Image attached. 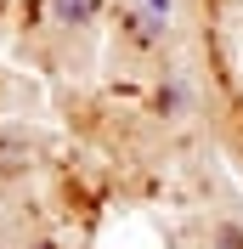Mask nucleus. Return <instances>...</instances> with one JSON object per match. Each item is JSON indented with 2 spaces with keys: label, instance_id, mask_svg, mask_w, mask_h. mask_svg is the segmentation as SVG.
<instances>
[{
  "label": "nucleus",
  "instance_id": "5",
  "mask_svg": "<svg viewBox=\"0 0 243 249\" xmlns=\"http://www.w3.org/2000/svg\"><path fill=\"white\" fill-rule=\"evenodd\" d=\"M29 249H62V244H51V238H34V244Z\"/></svg>",
  "mask_w": 243,
  "mask_h": 249
},
{
  "label": "nucleus",
  "instance_id": "4",
  "mask_svg": "<svg viewBox=\"0 0 243 249\" xmlns=\"http://www.w3.org/2000/svg\"><path fill=\"white\" fill-rule=\"evenodd\" d=\"M147 17H158V23H164V17H170V0H147Z\"/></svg>",
  "mask_w": 243,
  "mask_h": 249
},
{
  "label": "nucleus",
  "instance_id": "3",
  "mask_svg": "<svg viewBox=\"0 0 243 249\" xmlns=\"http://www.w3.org/2000/svg\"><path fill=\"white\" fill-rule=\"evenodd\" d=\"M153 108L164 113V119H181V108H187V91H181V85H164V91L153 96Z\"/></svg>",
  "mask_w": 243,
  "mask_h": 249
},
{
  "label": "nucleus",
  "instance_id": "1",
  "mask_svg": "<svg viewBox=\"0 0 243 249\" xmlns=\"http://www.w3.org/2000/svg\"><path fill=\"white\" fill-rule=\"evenodd\" d=\"M46 6H51V23H62V29L96 23V12H102V0H46Z\"/></svg>",
  "mask_w": 243,
  "mask_h": 249
},
{
  "label": "nucleus",
  "instance_id": "2",
  "mask_svg": "<svg viewBox=\"0 0 243 249\" xmlns=\"http://www.w3.org/2000/svg\"><path fill=\"white\" fill-rule=\"evenodd\" d=\"M209 249H243V227L238 221H215L209 227Z\"/></svg>",
  "mask_w": 243,
  "mask_h": 249
}]
</instances>
